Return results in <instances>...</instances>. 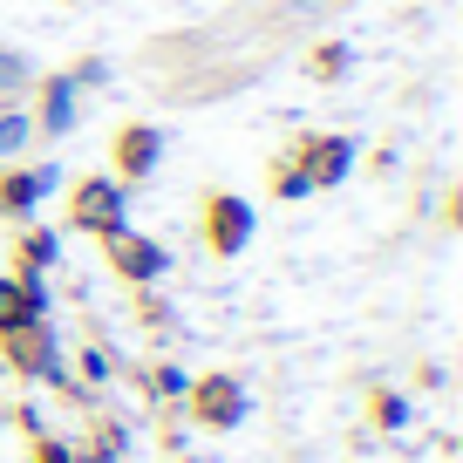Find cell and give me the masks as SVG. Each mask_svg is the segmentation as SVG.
Wrapping results in <instances>:
<instances>
[{"instance_id": "cell-1", "label": "cell", "mask_w": 463, "mask_h": 463, "mask_svg": "<svg viewBox=\"0 0 463 463\" xmlns=\"http://www.w3.org/2000/svg\"><path fill=\"white\" fill-rule=\"evenodd\" d=\"M130 225V184H116L109 171H82L61 184V232H82V239H116Z\"/></svg>"}, {"instance_id": "cell-2", "label": "cell", "mask_w": 463, "mask_h": 463, "mask_svg": "<svg viewBox=\"0 0 463 463\" xmlns=\"http://www.w3.org/2000/svg\"><path fill=\"white\" fill-rule=\"evenodd\" d=\"M177 416H184V430L232 436V430H246L252 395H246V382L232 375V368H204V375L184 382V395H177Z\"/></svg>"}, {"instance_id": "cell-3", "label": "cell", "mask_w": 463, "mask_h": 463, "mask_svg": "<svg viewBox=\"0 0 463 463\" xmlns=\"http://www.w3.org/2000/svg\"><path fill=\"white\" fill-rule=\"evenodd\" d=\"M0 368L21 382V389H48V382L69 375V347H61L55 320H28V327L0 334Z\"/></svg>"}, {"instance_id": "cell-4", "label": "cell", "mask_w": 463, "mask_h": 463, "mask_svg": "<svg viewBox=\"0 0 463 463\" xmlns=\"http://www.w3.org/2000/svg\"><path fill=\"white\" fill-rule=\"evenodd\" d=\"M252 232H260V212L246 191H204L198 198V239L212 260H239L252 246Z\"/></svg>"}, {"instance_id": "cell-5", "label": "cell", "mask_w": 463, "mask_h": 463, "mask_svg": "<svg viewBox=\"0 0 463 463\" xmlns=\"http://www.w3.org/2000/svg\"><path fill=\"white\" fill-rule=\"evenodd\" d=\"M102 266H109L116 287H164V279H171V246L123 225L116 239H102Z\"/></svg>"}, {"instance_id": "cell-6", "label": "cell", "mask_w": 463, "mask_h": 463, "mask_svg": "<svg viewBox=\"0 0 463 463\" xmlns=\"http://www.w3.org/2000/svg\"><path fill=\"white\" fill-rule=\"evenodd\" d=\"M287 150H293V164H300L307 191L347 184V177H354V157H362V144H354V137H341V130H300Z\"/></svg>"}, {"instance_id": "cell-7", "label": "cell", "mask_w": 463, "mask_h": 463, "mask_svg": "<svg viewBox=\"0 0 463 463\" xmlns=\"http://www.w3.org/2000/svg\"><path fill=\"white\" fill-rule=\"evenodd\" d=\"M61 171L42 157H14L0 164V225H28V218H42V204L55 198Z\"/></svg>"}, {"instance_id": "cell-8", "label": "cell", "mask_w": 463, "mask_h": 463, "mask_svg": "<svg viewBox=\"0 0 463 463\" xmlns=\"http://www.w3.org/2000/svg\"><path fill=\"white\" fill-rule=\"evenodd\" d=\"M28 123H34V144H61V137L82 123V89L69 82V75H34L28 89Z\"/></svg>"}, {"instance_id": "cell-9", "label": "cell", "mask_w": 463, "mask_h": 463, "mask_svg": "<svg viewBox=\"0 0 463 463\" xmlns=\"http://www.w3.org/2000/svg\"><path fill=\"white\" fill-rule=\"evenodd\" d=\"M164 164V130L157 123H144V116H130V123H116L109 130V177L116 184H144V177H157Z\"/></svg>"}, {"instance_id": "cell-10", "label": "cell", "mask_w": 463, "mask_h": 463, "mask_svg": "<svg viewBox=\"0 0 463 463\" xmlns=\"http://www.w3.org/2000/svg\"><path fill=\"white\" fill-rule=\"evenodd\" d=\"M69 449H75V463H130L137 430H130V416H116V409H89L82 436H69Z\"/></svg>"}, {"instance_id": "cell-11", "label": "cell", "mask_w": 463, "mask_h": 463, "mask_svg": "<svg viewBox=\"0 0 463 463\" xmlns=\"http://www.w3.org/2000/svg\"><path fill=\"white\" fill-rule=\"evenodd\" d=\"M7 273H42V279H55V273H61V232L42 225V218L14 225V232H7Z\"/></svg>"}, {"instance_id": "cell-12", "label": "cell", "mask_w": 463, "mask_h": 463, "mask_svg": "<svg viewBox=\"0 0 463 463\" xmlns=\"http://www.w3.org/2000/svg\"><path fill=\"white\" fill-rule=\"evenodd\" d=\"M48 307H55V293H48L42 273H7L0 266V334L28 327V320H48Z\"/></svg>"}, {"instance_id": "cell-13", "label": "cell", "mask_w": 463, "mask_h": 463, "mask_svg": "<svg viewBox=\"0 0 463 463\" xmlns=\"http://www.w3.org/2000/svg\"><path fill=\"white\" fill-rule=\"evenodd\" d=\"M130 320L150 347H171L177 341V307L164 300V287H130Z\"/></svg>"}, {"instance_id": "cell-14", "label": "cell", "mask_w": 463, "mask_h": 463, "mask_svg": "<svg viewBox=\"0 0 463 463\" xmlns=\"http://www.w3.org/2000/svg\"><path fill=\"white\" fill-rule=\"evenodd\" d=\"M362 409H368V430H375V436H409V422H416V395L389 389V382H375Z\"/></svg>"}, {"instance_id": "cell-15", "label": "cell", "mask_w": 463, "mask_h": 463, "mask_svg": "<svg viewBox=\"0 0 463 463\" xmlns=\"http://www.w3.org/2000/svg\"><path fill=\"white\" fill-rule=\"evenodd\" d=\"M130 382H137V395H144V409H177V395H184V368L177 362H144V368H130Z\"/></svg>"}, {"instance_id": "cell-16", "label": "cell", "mask_w": 463, "mask_h": 463, "mask_svg": "<svg viewBox=\"0 0 463 463\" xmlns=\"http://www.w3.org/2000/svg\"><path fill=\"white\" fill-rule=\"evenodd\" d=\"M347 69H354V48L334 34V42H314L307 48V75H314L320 89H334V82H347Z\"/></svg>"}, {"instance_id": "cell-17", "label": "cell", "mask_w": 463, "mask_h": 463, "mask_svg": "<svg viewBox=\"0 0 463 463\" xmlns=\"http://www.w3.org/2000/svg\"><path fill=\"white\" fill-rule=\"evenodd\" d=\"M82 389H96V395H109V382H116V354H109V341H82V354H75V368H69Z\"/></svg>"}, {"instance_id": "cell-18", "label": "cell", "mask_w": 463, "mask_h": 463, "mask_svg": "<svg viewBox=\"0 0 463 463\" xmlns=\"http://www.w3.org/2000/svg\"><path fill=\"white\" fill-rule=\"evenodd\" d=\"M34 150V123H28V102H0V164H14Z\"/></svg>"}, {"instance_id": "cell-19", "label": "cell", "mask_w": 463, "mask_h": 463, "mask_svg": "<svg viewBox=\"0 0 463 463\" xmlns=\"http://www.w3.org/2000/svg\"><path fill=\"white\" fill-rule=\"evenodd\" d=\"M266 198H279V204L314 198V191H307V177H300V164H293V150H279V157L266 164Z\"/></svg>"}, {"instance_id": "cell-20", "label": "cell", "mask_w": 463, "mask_h": 463, "mask_svg": "<svg viewBox=\"0 0 463 463\" xmlns=\"http://www.w3.org/2000/svg\"><path fill=\"white\" fill-rule=\"evenodd\" d=\"M34 89V61L21 48H0V102H28Z\"/></svg>"}, {"instance_id": "cell-21", "label": "cell", "mask_w": 463, "mask_h": 463, "mask_svg": "<svg viewBox=\"0 0 463 463\" xmlns=\"http://www.w3.org/2000/svg\"><path fill=\"white\" fill-rule=\"evenodd\" d=\"M21 463H75V449H69V436L42 430V436H28V457Z\"/></svg>"}, {"instance_id": "cell-22", "label": "cell", "mask_w": 463, "mask_h": 463, "mask_svg": "<svg viewBox=\"0 0 463 463\" xmlns=\"http://www.w3.org/2000/svg\"><path fill=\"white\" fill-rule=\"evenodd\" d=\"M150 416H157V449L164 457H184V416L177 409H150Z\"/></svg>"}, {"instance_id": "cell-23", "label": "cell", "mask_w": 463, "mask_h": 463, "mask_svg": "<svg viewBox=\"0 0 463 463\" xmlns=\"http://www.w3.org/2000/svg\"><path fill=\"white\" fill-rule=\"evenodd\" d=\"M0 416H7V430H14V436H42V430H48L42 402H7V409H0Z\"/></svg>"}, {"instance_id": "cell-24", "label": "cell", "mask_w": 463, "mask_h": 463, "mask_svg": "<svg viewBox=\"0 0 463 463\" xmlns=\"http://www.w3.org/2000/svg\"><path fill=\"white\" fill-rule=\"evenodd\" d=\"M61 75H69V82L89 96V89H102V82H109V61H102V55H82V61H69Z\"/></svg>"}, {"instance_id": "cell-25", "label": "cell", "mask_w": 463, "mask_h": 463, "mask_svg": "<svg viewBox=\"0 0 463 463\" xmlns=\"http://www.w3.org/2000/svg\"><path fill=\"white\" fill-rule=\"evenodd\" d=\"M409 389L436 395V389H443V368H436V362H416V368H409Z\"/></svg>"}, {"instance_id": "cell-26", "label": "cell", "mask_w": 463, "mask_h": 463, "mask_svg": "<svg viewBox=\"0 0 463 463\" xmlns=\"http://www.w3.org/2000/svg\"><path fill=\"white\" fill-rule=\"evenodd\" d=\"M443 225H449V232H457V225H463V191H457V184H449V191H443Z\"/></svg>"}, {"instance_id": "cell-27", "label": "cell", "mask_w": 463, "mask_h": 463, "mask_svg": "<svg viewBox=\"0 0 463 463\" xmlns=\"http://www.w3.org/2000/svg\"><path fill=\"white\" fill-rule=\"evenodd\" d=\"M0 436H7V416H0Z\"/></svg>"}, {"instance_id": "cell-28", "label": "cell", "mask_w": 463, "mask_h": 463, "mask_svg": "<svg viewBox=\"0 0 463 463\" xmlns=\"http://www.w3.org/2000/svg\"><path fill=\"white\" fill-rule=\"evenodd\" d=\"M171 463H191V457H171Z\"/></svg>"}]
</instances>
